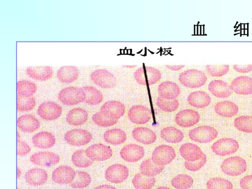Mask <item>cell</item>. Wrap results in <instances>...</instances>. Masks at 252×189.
<instances>
[{
	"label": "cell",
	"mask_w": 252,
	"mask_h": 189,
	"mask_svg": "<svg viewBox=\"0 0 252 189\" xmlns=\"http://www.w3.org/2000/svg\"><path fill=\"white\" fill-rule=\"evenodd\" d=\"M207 77L204 72L197 69H190L182 72L179 76L181 84L189 89H197L205 85Z\"/></svg>",
	"instance_id": "1"
},
{
	"label": "cell",
	"mask_w": 252,
	"mask_h": 189,
	"mask_svg": "<svg viewBox=\"0 0 252 189\" xmlns=\"http://www.w3.org/2000/svg\"><path fill=\"white\" fill-rule=\"evenodd\" d=\"M134 79L141 85H153L161 79V74L158 69L152 66L139 67L134 73Z\"/></svg>",
	"instance_id": "2"
},
{
	"label": "cell",
	"mask_w": 252,
	"mask_h": 189,
	"mask_svg": "<svg viewBox=\"0 0 252 189\" xmlns=\"http://www.w3.org/2000/svg\"><path fill=\"white\" fill-rule=\"evenodd\" d=\"M58 99L61 103L66 105H74L85 101V94L83 89L67 87L60 91Z\"/></svg>",
	"instance_id": "3"
},
{
	"label": "cell",
	"mask_w": 252,
	"mask_h": 189,
	"mask_svg": "<svg viewBox=\"0 0 252 189\" xmlns=\"http://www.w3.org/2000/svg\"><path fill=\"white\" fill-rule=\"evenodd\" d=\"M221 168L222 172L230 176H239L247 169V163L244 158L239 157L227 158L222 162Z\"/></svg>",
	"instance_id": "4"
},
{
	"label": "cell",
	"mask_w": 252,
	"mask_h": 189,
	"mask_svg": "<svg viewBox=\"0 0 252 189\" xmlns=\"http://www.w3.org/2000/svg\"><path fill=\"white\" fill-rule=\"evenodd\" d=\"M176 157L175 150L172 147L162 145L154 150L152 159L157 165L164 166L172 162Z\"/></svg>",
	"instance_id": "5"
},
{
	"label": "cell",
	"mask_w": 252,
	"mask_h": 189,
	"mask_svg": "<svg viewBox=\"0 0 252 189\" xmlns=\"http://www.w3.org/2000/svg\"><path fill=\"white\" fill-rule=\"evenodd\" d=\"M217 130L208 126H202L192 129L189 133V136L193 141L199 143H208L218 136Z\"/></svg>",
	"instance_id": "6"
},
{
	"label": "cell",
	"mask_w": 252,
	"mask_h": 189,
	"mask_svg": "<svg viewBox=\"0 0 252 189\" xmlns=\"http://www.w3.org/2000/svg\"><path fill=\"white\" fill-rule=\"evenodd\" d=\"M239 149V143L235 139L229 138L220 139L212 146L213 152L220 157L234 154Z\"/></svg>",
	"instance_id": "7"
},
{
	"label": "cell",
	"mask_w": 252,
	"mask_h": 189,
	"mask_svg": "<svg viewBox=\"0 0 252 189\" xmlns=\"http://www.w3.org/2000/svg\"><path fill=\"white\" fill-rule=\"evenodd\" d=\"M64 138L66 142L72 146L81 147L91 141L92 135L88 130L74 129L67 132Z\"/></svg>",
	"instance_id": "8"
},
{
	"label": "cell",
	"mask_w": 252,
	"mask_h": 189,
	"mask_svg": "<svg viewBox=\"0 0 252 189\" xmlns=\"http://www.w3.org/2000/svg\"><path fill=\"white\" fill-rule=\"evenodd\" d=\"M91 79L95 85L103 89L113 88L116 85L115 76L105 69L94 71L91 75Z\"/></svg>",
	"instance_id": "9"
},
{
	"label": "cell",
	"mask_w": 252,
	"mask_h": 189,
	"mask_svg": "<svg viewBox=\"0 0 252 189\" xmlns=\"http://www.w3.org/2000/svg\"><path fill=\"white\" fill-rule=\"evenodd\" d=\"M86 154L92 161H104L112 157L113 151L109 147L98 144L92 145L87 148Z\"/></svg>",
	"instance_id": "10"
},
{
	"label": "cell",
	"mask_w": 252,
	"mask_h": 189,
	"mask_svg": "<svg viewBox=\"0 0 252 189\" xmlns=\"http://www.w3.org/2000/svg\"><path fill=\"white\" fill-rule=\"evenodd\" d=\"M129 120L134 124L144 125L147 124L152 118V112L146 106L134 105L128 111Z\"/></svg>",
	"instance_id": "11"
},
{
	"label": "cell",
	"mask_w": 252,
	"mask_h": 189,
	"mask_svg": "<svg viewBox=\"0 0 252 189\" xmlns=\"http://www.w3.org/2000/svg\"><path fill=\"white\" fill-rule=\"evenodd\" d=\"M128 175V168L121 164H115L110 166L105 173L106 180L115 184L124 182L127 179Z\"/></svg>",
	"instance_id": "12"
},
{
	"label": "cell",
	"mask_w": 252,
	"mask_h": 189,
	"mask_svg": "<svg viewBox=\"0 0 252 189\" xmlns=\"http://www.w3.org/2000/svg\"><path fill=\"white\" fill-rule=\"evenodd\" d=\"M62 113L60 105L52 101H46L42 103L38 107L37 114L46 121H53L59 118Z\"/></svg>",
	"instance_id": "13"
},
{
	"label": "cell",
	"mask_w": 252,
	"mask_h": 189,
	"mask_svg": "<svg viewBox=\"0 0 252 189\" xmlns=\"http://www.w3.org/2000/svg\"><path fill=\"white\" fill-rule=\"evenodd\" d=\"M200 120V115L197 111L191 109L183 110L176 115V124L184 128H189L196 125Z\"/></svg>",
	"instance_id": "14"
},
{
	"label": "cell",
	"mask_w": 252,
	"mask_h": 189,
	"mask_svg": "<svg viewBox=\"0 0 252 189\" xmlns=\"http://www.w3.org/2000/svg\"><path fill=\"white\" fill-rule=\"evenodd\" d=\"M144 155L143 147L134 144L125 145L120 152L121 158L128 162H138L144 157Z\"/></svg>",
	"instance_id": "15"
},
{
	"label": "cell",
	"mask_w": 252,
	"mask_h": 189,
	"mask_svg": "<svg viewBox=\"0 0 252 189\" xmlns=\"http://www.w3.org/2000/svg\"><path fill=\"white\" fill-rule=\"evenodd\" d=\"M100 111L108 118L118 120L124 116L125 107L124 104L121 103L120 101L110 100L101 106Z\"/></svg>",
	"instance_id": "16"
},
{
	"label": "cell",
	"mask_w": 252,
	"mask_h": 189,
	"mask_svg": "<svg viewBox=\"0 0 252 189\" xmlns=\"http://www.w3.org/2000/svg\"><path fill=\"white\" fill-rule=\"evenodd\" d=\"M31 162L36 165L49 167L59 163V155L52 152H38L32 155Z\"/></svg>",
	"instance_id": "17"
},
{
	"label": "cell",
	"mask_w": 252,
	"mask_h": 189,
	"mask_svg": "<svg viewBox=\"0 0 252 189\" xmlns=\"http://www.w3.org/2000/svg\"><path fill=\"white\" fill-rule=\"evenodd\" d=\"M76 172L71 167L61 166L55 169L52 173V179L55 183L60 184H67L74 181Z\"/></svg>",
	"instance_id": "18"
},
{
	"label": "cell",
	"mask_w": 252,
	"mask_h": 189,
	"mask_svg": "<svg viewBox=\"0 0 252 189\" xmlns=\"http://www.w3.org/2000/svg\"><path fill=\"white\" fill-rule=\"evenodd\" d=\"M230 86L232 91L237 94H252V78L249 76L237 77L231 82Z\"/></svg>",
	"instance_id": "19"
},
{
	"label": "cell",
	"mask_w": 252,
	"mask_h": 189,
	"mask_svg": "<svg viewBox=\"0 0 252 189\" xmlns=\"http://www.w3.org/2000/svg\"><path fill=\"white\" fill-rule=\"evenodd\" d=\"M208 90L213 95L220 98L229 97L232 93L231 86L221 80L211 81L208 85Z\"/></svg>",
	"instance_id": "20"
},
{
	"label": "cell",
	"mask_w": 252,
	"mask_h": 189,
	"mask_svg": "<svg viewBox=\"0 0 252 189\" xmlns=\"http://www.w3.org/2000/svg\"><path fill=\"white\" fill-rule=\"evenodd\" d=\"M158 93L160 97L168 99H176L181 94L178 85L171 81L162 82L158 87Z\"/></svg>",
	"instance_id": "21"
},
{
	"label": "cell",
	"mask_w": 252,
	"mask_h": 189,
	"mask_svg": "<svg viewBox=\"0 0 252 189\" xmlns=\"http://www.w3.org/2000/svg\"><path fill=\"white\" fill-rule=\"evenodd\" d=\"M181 156L186 161L195 162L201 158L203 153L197 145L192 143H186L179 149Z\"/></svg>",
	"instance_id": "22"
},
{
	"label": "cell",
	"mask_w": 252,
	"mask_h": 189,
	"mask_svg": "<svg viewBox=\"0 0 252 189\" xmlns=\"http://www.w3.org/2000/svg\"><path fill=\"white\" fill-rule=\"evenodd\" d=\"M18 127L25 133H32L40 127L39 121L32 115L21 116L17 120Z\"/></svg>",
	"instance_id": "23"
},
{
	"label": "cell",
	"mask_w": 252,
	"mask_h": 189,
	"mask_svg": "<svg viewBox=\"0 0 252 189\" xmlns=\"http://www.w3.org/2000/svg\"><path fill=\"white\" fill-rule=\"evenodd\" d=\"M133 138L144 145L153 144L157 140V135L152 129L145 127H137L132 131Z\"/></svg>",
	"instance_id": "24"
},
{
	"label": "cell",
	"mask_w": 252,
	"mask_h": 189,
	"mask_svg": "<svg viewBox=\"0 0 252 189\" xmlns=\"http://www.w3.org/2000/svg\"><path fill=\"white\" fill-rule=\"evenodd\" d=\"M188 101L193 107L205 108L210 104L211 98L205 92L195 91L189 94Z\"/></svg>",
	"instance_id": "25"
},
{
	"label": "cell",
	"mask_w": 252,
	"mask_h": 189,
	"mask_svg": "<svg viewBox=\"0 0 252 189\" xmlns=\"http://www.w3.org/2000/svg\"><path fill=\"white\" fill-rule=\"evenodd\" d=\"M26 182L32 186H38L44 184L47 180L46 171L41 168H32L26 174Z\"/></svg>",
	"instance_id": "26"
},
{
	"label": "cell",
	"mask_w": 252,
	"mask_h": 189,
	"mask_svg": "<svg viewBox=\"0 0 252 189\" xmlns=\"http://www.w3.org/2000/svg\"><path fill=\"white\" fill-rule=\"evenodd\" d=\"M216 113L222 117L232 118L239 112L238 106L232 101L226 100L218 103L215 107Z\"/></svg>",
	"instance_id": "27"
},
{
	"label": "cell",
	"mask_w": 252,
	"mask_h": 189,
	"mask_svg": "<svg viewBox=\"0 0 252 189\" xmlns=\"http://www.w3.org/2000/svg\"><path fill=\"white\" fill-rule=\"evenodd\" d=\"M27 73L33 80L43 81L52 78L53 70L50 66H31L28 67Z\"/></svg>",
	"instance_id": "28"
},
{
	"label": "cell",
	"mask_w": 252,
	"mask_h": 189,
	"mask_svg": "<svg viewBox=\"0 0 252 189\" xmlns=\"http://www.w3.org/2000/svg\"><path fill=\"white\" fill-rule=\"evenodd\" d=\"M33 144L40 149H48L54 146L56 138L52 133L42 132L36 134L32 138Z\"/></svg>",
	"instance_id": "29"
},
{
	"label": "cell",
	"mask_w": 252,
	"mask_h": 189,
	"mask_svg": "<svg viewBox=\"0 0 252 189\" xmlns=\"http://www.w3.org/2000/svg\"><path fill=\"white\" fill-rule=\"evenodd\" d=\"M89 115L82 108L71 110L66 116V121L70 125L77 126L85 124L88 120Z\"/></svg>",
	"instance_id": "30"
},
{
	"label": "cell",
	"mask_w": 252,
	"mask_h": 189,
	"mask_svg": "<svg viewBox=\"0 0 252 189\" xmlns=\"http://www.w3.org/2000/svg\"><path fill=\"white\" fill-rule=\"evenodd\" d=\"M78 76L79 70L74 66H62L57 72L58 79L62 83H71L76 80Z\"/></svg>",
	"instance_id": "31"
},
{
	"label": "cell",
	"mask_w": 252,
	"mask_h": 189,
	"mask_svg": "<svg viewBox=\"0 0 252 189\" xmlns=\"http://www.w3.org/2000/svg\"><path fill=\"white\" fill-rule=\"evenodd\" d=\"M104 139L106 143L113 145H118L126 141L127 135L122 129L114 128L104 133Z\"/></svg>",
	"instance_id": "32"
},
{
	"label": "cell",
	"mask_w": 252,
	"mask_h": 189,
	"mask_svg": "<svg viewBox=\"0 0 252 189\" xmlns=\"http://www.w3.org/2000/svg\"><path fill=\"white\" fill-rule=\"evenodd\" d=\"M161 137L167 143L176 144L182 141L184 135L180 129L168 127L161 130Z\"/></svg>",
	"instance_id": "33"
},
{
	"label": "cell",
	"mask_w": 252,
	"mask_h": 189,
	"mask_svg": "<svg viewBox=\"0 0 252 189\" xmlns=\"http://www.w3.org/2000/svg\"><path fill=\"white\" fill-rule=\"evenodd\" d=\"M164 168V166H158L155 164L152 159H148L140 164V171L145 176L154 177L160 173Z\"/></svg>",
	"instance_id": "34"
},
{
	"label": "cell",
	"mask_w": 252,
	"mask_h": 189,
	"mask_svg": "<svg viewBox=\"0 0 252 189\" xmlns=\"http://www.w3.org/2000/svg\"><path fill=\"white\" fill-rule=\"evenodd\" d=\"M85 94V102L91 105L100 104L103 99V95L101 92L92 86L83 87Z\"/></svg>",
	"instance_id": "35"
},
{
	"label": "cell",
	"mask_w": 252,
	"mask_h": 189,
	"mask_svg": "<svg viewBox=\"0 0 252 189\" xmlns=\"http://www.w3.org/2000/svg\"><path fill=\"white\" fill-rule=\"evenodd\" d=\"M156 179L154 177H147L141 173L135 174L132 183L136 189H151L155 186Z\"/></svg>",
	"instance_id": "36"
},
{
	"label": "cell",
	"mask_w": 252,
	"mask_h": 189,
	"mask_svg": "<svg viewBox=\"0 0 252 189\" xmlns=\"http://www.w3.org/2000/svg\"><path fill=\"white\" fill-rule=\"evenodd\" d=\"M18 95L31 97L35 94L37 90V86L33 82L27 80H22L18 82L17 85Z\"/></svg>",
	"instance_id": "37"
},
{
	"label": "cell",
	"mask_w": 252,
	"mask_h": 189,
	"mask_svg": "<svg viewBox=\"0 0 252 189\" xmlns=\"http://www.w3.org/2000/svg\"><path fill=\"white\" fill-rule=\"evenodd\" d=\"M72 161L76 167L79 168L88 167L94 163V161L87 157L84 150L75 152L72 156Z\"/></svg>",
	"instance_id": "38"
},
{
	"label": "cell",
	"mask_w": 252,
	"mask_h": 189,
	"mask_svg": "<svg viewBox=\"0 0 252 189\" xmlns=\"http://www.w3.org/2000/svg\"><path fill=\"white\" fill-rule=\"evenodd\" d=\"M171 183L172 186L177 189H188L192 186L193 181L187 174H179L172 179Z\"/></svg>",
	"instance_id": "39"
},
{
	"label": "cell",
	"mask_w": 252,
	"mask_h": 189,
	"mask_svg": "<svg viewBox=\"0 0 252 189\" xmlns=\"http://www.w3.org/2000/svg\"><path fill=\"white\" fill-rule=\"evenodd\" d=\"M91 182V177L89 173L85 172L77 171L71 187L74 189H84L88 187Z\"/></svg>",
	"instance_id": "40"
},
{
	"label": "cell",
	"mask_w": 252,
	"mask_h": 189,
	"mask_svg": "<svg viewBox=\"0 0 252 189\" xmlns=\"http://www.w3.org/2000/svg\"><path fill=\"white\" fill-rule=\"evenodd\" d=\"M235 127L240 131L252 133V116H241L234 121Z\"/></svg>",
	"instance_id": "41"
},
{
	"label": "cell",
	"mask_w": 252,
	"mask_h": 189,
	"mask_svg": "<svg viewBox=\"0 0 252 189\" xmlns=\"http://www.w3.org/2000/svg\"><path fill=\"white\" fill-rule=\"evenodd\" d=\"M35 100L32 97H26L21 95H17V110L21 112H25L32 110L35 108Z\"/></svg>",
	"instance_id": "42"
},
{
	"label": "cell",
	"mask_w": 252,
	"mask_h": 189,
	"mask_svg": "<svg viewBox=\"0 0 252 189\" xmlns=\"http://www.w3.org/2000/svg\"><path fill=\"white\" fill-rule=\"evenodd\" d=\"M208 189H232L233 185L226 179L221 178H213L207 183Z\"/></svg>",
	"instance_id": "43"
},
{
	"label": "cell",
	"mask_w": 252,
	"mask_h": 189,
	"mask_svg": "<svg viewBox=\"0 0 252 189\" xmlns=\"http://www.w3.org/2000/svg\"><path fill=\"white\" fill-rule=\"evenodd\" d=\"M159 109L165 112L171 113L176 111L179 107V102L177 99L168 100L158 96L157 101Z\"/></svg>",
	"instance_id": "44"
},
{
	"label": "cell",
	"mask_w": 252,
	"mask_h": 189,
	"mask_svg": "<svg viewBox=\"0 0 252 189\" xmlns=\"http://www.w3.org/2000/svg\"><path fill=\"white\" fill-rule=\"evenodd\" d=\"M92 120L95 124L103 127H111L117 124L118 121L108 118L101 111L95 114L92 117Z\"/></svg>",
	"instance_id": "45"
},
{
	"label": "cell",
	"mask_w": 252,
	"mask_h": 189,
	"mask_svg": "<svg viewBox=\"0 0 252 189\" xmlns=\"http://www.w3.org/2000/svg\"><path fill=\"white\" fill-rule=\"evenodd\" d=\"M207 73L211 76L219 77L225 75L229 72V65H208L206 67Z\"/></svg>",
	"instance_id": "46"
},
{
	"label": "cell",
	"mask_w": 252,
	"mask_h": 189,
	"mask_svg": "<svg viewBox=\"0 0 252 189\" xmlns=\"http://www.w3.org/2000/svg\"><path fill=\"white\" fill-rule=\"evenodd\" d=\"M207 162V157L205 154H203L202 157L201 159L195 162H188L186 161L184 163V166L188 169V170L196 172L199 171L203 166H205Z\"/></svg>",
	"instance_id": "47"
},
{
	"label": "cell",
	"mask_w": 252,
	"mask_h": 189,
	"mask_svg": "<svg viewBox=\"0 0 252 189\" xmlns=\"http://www.w3.org/2000/svg\"><path fill=\"white\" fill-rule=\"evenodd\" d=\"M31 151V148L26 142L17 140V155L19 156H25Z\"/></svg>",
	"instance_id": "48"
},
{
	"label": "cell",
	"mask_w": 252,
	"mask_h": 189,
	"mask_svg": "<svg viewBox=\"0 0 252 189\" xmlns=\"http://www.w3.org/2000/svg\"><path fill=\"white\" fill-rule=\"evenodd\" d=\"M240 186L242 189H252V175L242 178L240 181Z\"/></svg>",
	"instance_id": "49"
},
{
	"label": "cell",
	"mask_w": 252,
	"mask_h": 189,
	"mask_svg": "<svg viewBox=\"0 0 252 189\" xmlns=\"http://www.w3.org/2000/svg\"><path fill=\"white\" fill-rule=\"evenodd\" d=\"M234 69L240 73H248L252 71V65H234Z\"/></svg>",
	"instance_id": "50"
},
{
	"label": "cell",
	"mask_w": 252,
	"mask_h": 189,
	"mask_svg": "<svg viewBox=\"0 0 252 189\" xmlns=\"http://www.w3.org/2000/svg\"><path fill=\"white\" fill-rule=\"evenodd\" d=\"M167 68L173 71H178L180 70L184 67V65H167L166 66Z\"/></svg>",
	"instance_id": "51"
},
{
	"label": "cell",
	"mask_w": 252,
	"mask_h": 189,
	"mask_svg": "<svg viewBox=\"0 0 252 189\" xmlns=\"http://www.w3.org/2000/svg\"><path fill=\"white\" fill-rule=\"evenodd\" d=\"M95 189H117L115 187L109 185H103L96 187Z\"/></svg>",
	"instance_id": "52"
},
{
	"label": "cell",
	"mask_w": 252,
	"mask_h": 189,
	"mask_svg": "<svg viewBox=\"0 0 252 189\" xmlns=\"http://www.w3.org/2000/svg\"><path fill=\"white\" fill-rule=\"evenodd\" d=\"M21 176V171L20 170V169H19L18 167L17 168V178H19Z\"/></svg>",
	"instance_id": "53"
},
{
	"label": "cell",
	"mask_w": 252,
	"mask_h": 189,
	"mask_svg": "<svg viewBox=\"0 0 252 189\" xmlns=\"http://www.w3.org/2000/svg\"><path fill=\"white\" fill-rule=\"evenodd\" d=\"M156 189H169V188H167L166 187H159Z\"/></svg>",
	"instance_id": "54"
},
{
	"label": "cell",
	"mask_w": 252,
	"mask_h": 189,
	"mask_svg": "<svg viewBox=\"0 0 252 189\" xmlns=\"http://www.w3.org/2000/svg\"><path fill=\"white\" fill-rule=\"evenodd\" d=\"M17 133H18V138L19 137V133H18V132Z\"/></svg>",
	"instance_id": "55"
}]
</instances>
